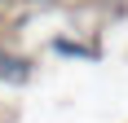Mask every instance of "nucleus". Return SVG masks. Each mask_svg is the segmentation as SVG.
Returning a JSON list of instances; mask_svg holds the SVG:
<instances>
[{
  "label": "nucleus",
  "instance_id": "nucleus-1",
  "mask_svg": "<svg viewBox=\"0 0 128 123\" xmlns=\"http://www.w3.org/2000/svg\"><path fill=\"white\" fill-rule=\"evenodd\" d=\"M0 62H4V53H0Z\"/></svg>",
  "mask_w": 128,
  "mask_h": 123
}]
</instances>
